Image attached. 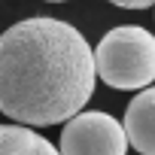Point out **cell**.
Here are the masks:
<instances>
[{"instance_id": "cell-4", "label": "cell", "mask_w": 155, "mask_h": 155, "mask_svg": "<svg viewBox=\"0 0 155 155\" xmlns=\"http://www.w3.org/2000/svg\"><path fill=\"white\" fill-rule=\"evenodd\" d=\"M128 143L140 155H155V85L143 88L125 110Z\"/></svg>"}, {"instance_id": "cell-6", "label": "cell", "mask_w": 155, "mask_h": 155, "mask_svg": "<svg viewBox=\"0 0 155 155\" xmlns=\"http://www.w3.org/2000/svg\"><path fill=\"white\" fill-rule=\"evenodd\" d=\"M110 3H116L122 9H146V6L155 3V0H110Z\"/></svg>"}, {"instance_id": "cell-2", "label": "cell", "mask_w": 155, "mask_h": 155, "mask_svg": "<svg viewBox=\"0 0 155 155\" xmlns=\"http://www.w3.org/2000/svg\"><path fill=\"white\" fill-rule=\"evenodd\" d=\"M94 70L110 88H149L155 82V37L140 25H122L107 31L94 49Z\"/></svg>"}, {"instance_id": "cell-5", "label": "cell", "mask_w": 155, "mask_h": 155, "mask_svg": "<svg viewBox=\"0 0 155 155\" xmlns=\"http://www.w3.org/2000/svg\"><path fill=\"white\" fill-rule=\"evenodd\" d=\"M0 155H61L43 134L25 125H0Z\"/></svg>"}, {"instance_id": "cell-7", "label": "cell", "mask_w": 155, "mask_h": 155, "mask_svg": "<svg viewBox=\"0 0 155 155\" xmlns=\"http://www.w3.org/2000/svg\"><path fill=\"white\" fill-rule=\"evenodd\" d=\"M49 3H64V0H49Z\"/></svg>"}, {"instance_id": "cell-1", "label": "cell", "mask_w": 155, "mask_h": 155, "mask_svg": "<svg viewBox=\"0 0 155 155\" xmlns=\"http://www.w3.org/2000/svg\"><path fill=\"white\" fill-rule=\"evenodd\" d=\"M94 82V52L73 25L37 15L0 34V113L18 125L70 122Z\"/></svg>"}, {"instance_id": "cell-3", "label": "cell", "mask_w": 155, "mask_h": 155, "mask_svg": "<svg viewBox=\"0 0 155 155\" xmlns=\"http://www.w3.org/2000/svg\"><path fill=\"white\" fill-rule=\"evenodd\" d=\"M61 155H128V134L125 125L101 110L76 113L64 122L61 131Z\"/></svg>"}]
</instances>
